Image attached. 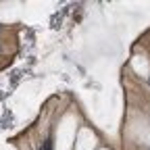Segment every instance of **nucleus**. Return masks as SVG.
I'll return each instance as SVG.
<instances>
[{"label":"nucleus","instance_id":"nucleus-1","mask_svg":"<svg viewBox=\"0 0 150 150\" xmlns=\"http://www.w3.org/2000/svg\"><path fill=\"white\" fill-rule=\"evenodd\" d=\"M0 50H2V46H0Z\"/></svg>","mask_w":150,"mask_h":150}]
</instances>
